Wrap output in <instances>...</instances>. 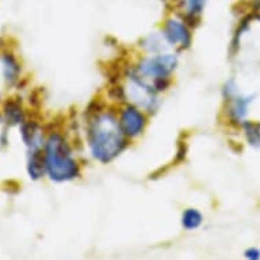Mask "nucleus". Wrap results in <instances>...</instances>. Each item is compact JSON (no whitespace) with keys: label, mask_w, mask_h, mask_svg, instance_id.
I'll return each instance as SVG.
<instances>
[{"label":"nucleus","mask_w":260,"mask_h":260,"mask_svg":"<svg viewBox=\"0 0 260 260\" xmlns=\"http://www.w3.org/2000/svg\"><path fill=\"white\" fill-rule=\"evenodd\" d=\"M89 137L94 157L103 162L111 161L125 146L123 129L112 115L95 117L90 125Z\"/></svg>","instance_id":"obj_1"},{"label":"nucleus","mask_w":260,"mask_h":260,"mask_svg":"<svg viewBox=\"0 0 260 260\" xmlns=\"http://www.w3.org/2000/svg\"><path fill=\"white\" fill-rule=\"evenodd\" d=\"M47 171L55 181H67L78 175L77 162L71 157V150L60 135H51L45 145Z\"/></svg>","instance_id":"obj_2"},{"label":"nucleus","mask_w":260,"mask_h":260,"mask_svg":"<svg viewBox=\"0 0 260 260\" xmlns=\"http://www.w3.org/2000/svg\"><path fill=\"white\" fill-rule=\"evenodd\" d=\"M177 59L172 55L155 56V57H149L145 59L139 64L138 71L145 75V77H153L154 82L157 79H164L168 78V75L175 70Z\"/></svg>","instance_id":"obj_3"},{"label":"nucleus","mask_w":260,"mask_h":260,"mask_svg":"<svg viewBox=\"0 0 260 260\" xmlns=\"http://www.w3.org/2000/svg\"><path fill=\"white\" fill-rule=\"evenodd\" d=\"M120 127H121L124 134H127L129 137H137L145 127V117L138 109L129 107L124 109L123 113H121Z\"/></svg>","instance_id":"obj_4"},{"label":"nucleus","mask_w":260,"mask_h":260,"mask_svg":"<svg viewBox=\"0 0 260 260\" xmlns=\"http://www.w3.org/2000/svg\"><path fill=\"white\" fill-rule=\"evenodd\" d=\"M184 23L185 22L177 21V19H169L165 26V37L172 44H179L181 48H187L191 43V36Z\"/></svg>","instance_id":"obj_5"},{"label":"nucleus","mask_w":260,"mask_h":260,"mask_svg":"<svg viewBox=\"0 0 260 260\" xmlns=\"http://www.w3.org/2000/svg\"><path fill=\"white\" fill-rule=\"evenodd\" d=\"M22 139L31 150L41 149L43 133L36 123H22Z\"/></svg>","instance_id":"obj_6"},{"label":"nucleus","mask_w":260,"mask_h":260,"mask_svg":"<svg viewBox=\"0 0 260 260\" xmlns=\"http://www.w3.org/2000/svg\"><path fill=\"white\" fill-rule=\"evenodd\" d=\"M27 171L31 179H40L43 177L45 171H47V159H45V153L41 151V149L31 150L29 157V165Z\"/></svg>","instance_id":"obj_7"},{"label":"nucleus","mask_w":260,"mask_h":260,"mask_svg":"<svg viewBox=\"0 0 260 260\" xmlns=\"http://www.w3.org/2000/svg\"><path fill=\"white\" fill-rule=\"evenodd\" d=\"M184 3V21L188 22L189 25H197L195 22H198L199 17L203 13V9H205L206 2L207 0H183Z\"/></svg>","instance_id":"obj_8"},{"label":"nucleus","mask_w":260,"mask_h":260,"mask_svg":"<svg viewBox=\"0 0 260 260\" xmlns=\"http://www.w3.org/2000/svg\"><path fill=\"white\" fill-rule=\"evenodd\" d=\"M6 119L10 124H22L23 123V112L21 105L15 101H9L5 105Z\"/></svg>","instance_id":"obj_9"},{"label":"nucleus","mask_w":260,"mask_h":260,"mask_svg":"<svg viewBox=\"0 0 260 260\" xmlns=\"http://www.w3.org/2000/svg\"><path fill=\"white\" fill-rule=\"evenodd\" d=\"M202 214L198 210L189 209L183 215V225L187 229H195L202 223Z\"/></svg>","instance_id":"obj_10"},{"label":"nucleus","mask_w":260,"mask_h":260,"mask_svg":"<svg viewBox=\"0 0 260 260\" xmlns=\"http://www.w3.org/2000/svg\"><path fill=\"white\" fill-rule=\"evenodd\" d=\"M245 257H248V259H259L260 257V249H257V248H249V249H247L245 251Z\"/></svg>","instance_id":"obj_11"},{"label":"nucleus","mask_w":260,"mask_h":260,"mask_svg":"<svg viewBox=\"0 0 260 260\" xmlns=\"http://www.w3.org/2000/svg\"><path fill=\"white\" fill-rule=\"evenodd\" d=\"M6 142H7V139H6V125L2 117H0V143L6 145Z\"/></svg>","instance_id":"obj_12"}]
</instances>
